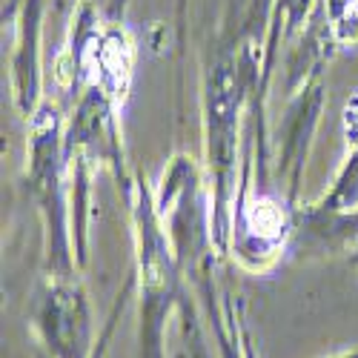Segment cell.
Listing matches in <instances>:
<instances>
[{
  "label": "cell",
  "mask_w": 358,
  "mask_h": 358,
  "mask_svg": "<svg viewBox=\"0 0 358 358\" xmlns=\"http://www.w3.org/2000/svg\"><path fill=\"white\" fill-rule=\"evenodd\" d=\"M252 78V49H221L206 75V155L215 181V213L213 238L218 250L227 247V198L235 175V149H238V109L247 95Z\"/></svg>",
  "instance_id": "1"
},
{
  "label": "cell",
  "mask_w": 358,
  "mask_h": 358,
  "mask_svg": "<svg viewBox=\"0 0 358 358\" xmlns=\"http://www.w3.org/2000/svg\"><path fill=\"white\" fill-rule=\"evenodd\" d=\"M64 146H61V117L52 106H43L32 121L29 141V187L43 213L49 235V266L55 278L72 275L69 229H66V189H64Z\"/></svg>",
  "instance_id": "2"
},
{
  "label": "cell",
  "mask_w": 358,
  "mask_h": 358,
  "mask_svg": "<svg viewBox=\"0 0 358 358\" xmlns=\"http://www.w3.org/2000/svg\"><path fill=\"white\" fill-rule=\"evenodd\" d=\"M32 321L52 358H89L92 313L86 295L69 278H55L32 304Z\"/></svg>",
  "instance_id": "3"
},
{
  "label": "cell",
  "mask_w": 358,
  "mask_h": 358,
  "mask_svg": "<svg viewBox=\"0 0 358 358\" xmlns=\"http://www.w3.org/2000/svg\"><path fill=\"white\" fill-rule=\"evenodd\" d=\"M324 103V89L318 80L304 83L301 95L292 103L289 117H287V129H284V146H281V172L289 175V201L295 198L298 189V178L304 169V158H307V146H310V135L315 129L318 112Z\"/></svg>",
  "instance_id": "4"
},
{
  "label": "cell",
  "mask_w": 358,
  "mask_h": 358,
  "mask_svg": "<svg viewBox=\"0 0 358 358\" xmlns=\"http://www.w3.org/2000/svg\"><path fill=\"white\" fill-rule=\"evenodd\" d=\"M41 9H43V0H26L23 23H20V46L12 61L15 98H17V106L23 115H35L38 95H41V61H38Z\"/></svg>",
  "instance_id": "5"
},
{
  "label": "cell",
  "mask_w": 358,
  "mask_h": 358,
  "mask_svg": "<svg viewBox=\"0 0 358 358\" xmlns=\"http://www.w3.org/2000/svg\"><path fill=\"white\" fill-rule=\"evenodd\" d=\"M301 229L315 244H321L327 250L358 241V206L352 213H338V215H324V213L307 210L301 215Z\"/></svg>",
  "instance_id": "6"
},
{
  "label": "cell",
  "mask_w": 358,
  "mask_h": 358,
  "mask_svg": "<svg viewBox=\"0 0 358 358\" xmlns=\"http://www.w3.org/2000/svg\"><path fill=\"white\" fill-rule=\"evenodd\" d=\"M358 206V141L352 155L347 158V164L341 166L333 189L321 198V203H315L313 210L324 213V215H338V213H352Z\"/></svg>",
  "instance_id": "7"
},
{
  "label": "cell",
  "mask_w": 358,
  "mask_h": 358,
  "mask_svg": "<svg viewBox=\"0 0 358 358\" xmlns=\"http://www.w3.org/2000/svg\"><path fill=\"white\" fill-rule=\"evenodd\" d=\"M350 6H352V0H324V9H327V17H330L333 29H338V26L347 23Z\"/></svg>",
  "instance_id": "8"
},
{
  "label": "cell",
  "mask_w": 358,
  "mask_h": 358,
  "mask_svg": "<svg viewBox=\"0 0 358 358\" xmlns=\"http://www.w3.org/2000/svg\"><path fill=\"white\" fill-rule=\"evenodd\" d=\"M266 6H270V0H255V3H252V9H250V20H247V29L264 26V17H266Z\"/></svg>",
  "instance_id": "9"
},
{
  "label": "cell",
  "mask_w": 358,
  "mask_h": 358,
  "mask_svg": "<svg viewBox=\"0 0 358 358\" xmlns=\"http://www.w3.org/2000/svg\"><path fill=\"white\" fill-rule=\"evenodd\" d=\"M350 261L358 266V241H355V247H352V255H350Z\"/></svg>",
  "instance_id": "10"
},
{
  "label": "cell",
  "mask_w": 358,
  "mask_h": 358,
  "mask_svg": "<svg viewBox=\"0 0 358 358\" xmlns=\"http://www.w3.org/2000/svg\"><path fill=\"white\" fill-rule=\"evenodd\" d=\"M336 358H358V350H352V352H344V355H336Z\"/></svg>",
  "instance_id": "11"
},
{
  "label": "cell",
  "mask_w": 358,
  "mask_h": 358,
  "mask_svg": "<svg viewBox=\"0 0 358 358\" xmlns=\"http://www.w3.org/2000/svg\"><path fill=\"white\" fill-rule=\"evenodd\" d=\"M352 3H358V0H352Z\"/></svg>",
  "instance_id": "12"
}]
</instances>
